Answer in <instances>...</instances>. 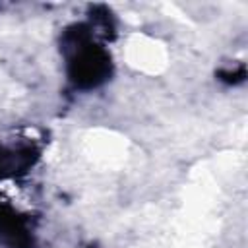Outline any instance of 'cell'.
I'll return each instance as SVG.
<instances>
[{"label":"cell","instance_id":"obj_1","mask_svg":"<svg viewBox=\"0 0 248 248\" xmlns=\"http://www.w3.org/2000/svg\"><path fill=\"white\" fill-rule=\"evenodd\" d=\"M107 74V58L93 48H79L74 60V79L79 83L95 85Z\"/></svg>","mask_w":248,"mask_h":248}]
</instances>
